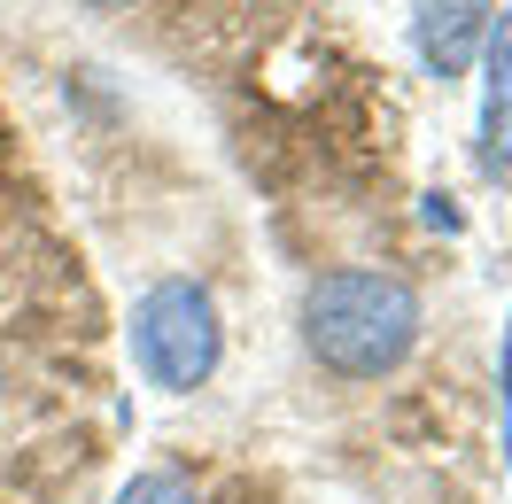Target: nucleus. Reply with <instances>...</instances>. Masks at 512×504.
Returning <instances> with one entry per match:
<instances>
[{"label": "nucleus", "instance_id": "0eeeda50", "mask_svg": "<svg viewBox=\"0 0 512 504\" xmlns=\"http://www.w3.org/2000/svg\"><path fill=\"white\" fill-rule=\"evenodd\" d=\"M86 8H132V0H86Z\"/></svg>", "mask_w": 512, "mask_h": 504}, {"label": "nucleus", "instance_id": "f257e3e1", "mask_svg": "<svg viewBox=\"0 0 512 504\" xmlns=\"http://www.w3.org/2000/svg\"><path fill=\"white\" fill-rule=\"evenodd\" d=\"M419 342V287L381 264H342L303 287V349L334 380H381Z\"/></svg>", "mask_w": 512, "mask_h": 504}, {"label": "nucleus", "instance_id": "f03ea898", "mask_svg": "<svg viewBox=\"0 0 512 504\" xmlns=\"http://www.w3.org/2000/svg\"><path fill=\"white\" fill-rule=\"evenodd\" d=\"M218 357H225V318L202 280H156L132 303V365L148 373V388L187 396L218 373Z\"/></svg>", "mask_w": 512, "mask_h": 504}, {"label": "nucleus", "instance_id": "7ed1b4c3", "mask_svg": "<svg viewBox=\"0 0 512 504\" xmlns=\"http://www.w3.org/2000/svg\"><path fill=\"white\" fill-rule=\"evenodd\" d=\"M489 24H497V0H412V47L427 63V78L458 86L474 70Z\"/></svg>", "mask_w": 512, "mask_h": 504}, {"label": "nucleus", "instance_id": "20e7f679", "mask_svg": "<svg viewBox=\"0 0 512 504\" xmlns=\"http://www.w3.org/2000/svg\"><path fill=\"white\" fill-rule=\"evenodd\" d=\"M489 101H481V171L512 179V16L489 24Z\"/></svg>", "mask_w": 512, "mask_h": 504}, {"label": "nucleus", "instance_id": "39448f33", "mask_svg": "<svg viewBox=\"0 0 512 504\" xmlns=\"http://www.w3.org/2000/svg\"><path fill=\"white\" fill-rule=\"evenodd\" d=\"M117 504H202V497H194L179 473H132L125 489H117Z\"/></svg>", "mask_w": 512, "mask_h": 504}, {"label": "nucleus", "instance_id": "423d86ee", "mask_svg": "<svg viewBox=\"0 0 512 504\" xmlns=\"http://www.w3.org/2000/svg\"><path fill=\"white\" fill-rule=\"evenodd\" d=\"M497 396H505V466H512V318H505V349H497Z\"/></svg>", "mask_w": 512, "mask_h": 504}]
</instances>
